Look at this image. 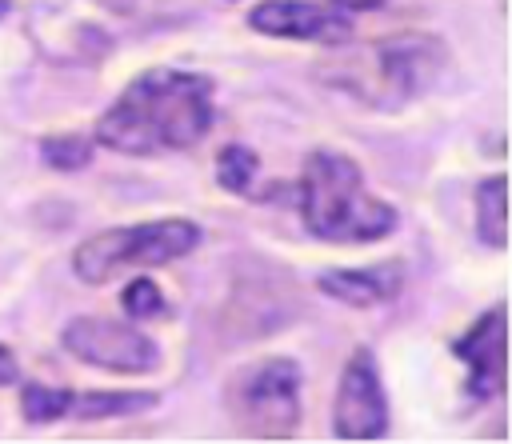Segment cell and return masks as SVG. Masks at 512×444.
<instances>
[{
    "label": "cell",
    "instance_id": "obj_7",
    "mask_svg": "<svg viewBox=\"0 0 512 444\" xmlns=\"http://www.w3.org/2000/svg\"><path fill=\"white\" fill-rule=\"evenodd\" d=\"M332 432L336 440H380L388 432V400L368 348H356L340 372L332 400Z\"/></svg>",
    "mask_w": 512,
    "mask_h": 444
},
{
    "label": "cell",
    "instance_id": "obj_17",
    "mask_svg": "<svg viewBox=\"0 0 512 444\" xmlns=\"http://www.w3.org/2000/svg\"><path fill=\"white\" fill-rule=\"evenodd\" d=\"M16 380H20V360H16V352L8 344H0V388H8Z\"/></svg>",
    "mask_w": 512,
    "mask_h": 444
},
{
    "label": "cell",
    "instance_id": "obj_11",
    "mask_svg": "<svg viewBox=\"0 0 512 444\" xmlns=\"http://www.w3.org/2000/svg\"><path fill=\"white\" fill-rule=\"evenodd\" d=\"M476 232L492 248L508 244V180L500 172L480 180L476 188Z\"/></svg>",
    "mask_w": 512,
    "mask_h": 444
},
{
    "label": "cell",
    "instance_id": "obj_1",
    "mask_svg": "<svg viewBox=\"0 0 512 444\" xmlns=\"http://www.w3.org/2000/svg\"><path fill=\"white\" fill-rule=\"evenodd\" d=\"M212 128V80L180 68H148L104 108L96 140L124 156L184 152Z\"/></svg>",
    "mask_w": 512,
    "mask_h": 444
},
{
    "label": "cell",
    "instance_id": "obj_10",
    "mask_svg": "<svg viewBox=\"0 0 512 444\" xmlns=\"http://www.w3.org/2000/svg\"><path fill=\"white\" fill-rule=\"evenodd\" d=\"M404 284V268L392 264H368V268H328L316 276V288L340 304L352 308H372V304H388L396 300Z\"/></svg>",
    "mask_w": 512,
    "mask_h": 444
},
{
    "label": "cell",
    "instance_id": "obj_9",
    "mask_svg": "<svg viewBox=\"0 0 512 444\" xmlns=\"http://www.w3.org/2000/svg\"><path fill=\"white\" fill-rule=\"evenodd\" d=\"M504 304H492L460 340H452L456 360L464 364V392L468 400H496L504 396Z\"/></svg>",
    "mask_w": 512,
    "mask_h": 444
},
{
    "label": "cell",
    "instance_id": "obj_4",
    "mask_svg": "<svg viewBox=\"0 0 512 444\" xmlns=\"http://www.w3.org/2000/svg\"><path fill=\"white\" fill-rule=\"evenodd\" d=\"M228 412L244 436L288 440L300 424V368L296 360L268 356L248 364L228 384Z\"/></svg>",
    "mask_w": 512,
    "mask_h": 444
},
{
    "label": "cell",
    "instance_id": "obj_15",
    "mask_svg": "<svg viewBox=\"0 0 512 444\" xmlns=\"http://www.w3.org/2000/svg\"><path fill=\"white\" fill-rule=\"evenodd\" d=\"M40 156L56 172H80L92 160V140L88 136H44L40 140Z\"/></svg>",
    "mask_w": 512,
    "mask_h": 444
},
{
    "label": "cell",
    "instance_id": "obj_13",
    "mask_svg": "<svg viewBox=\"0 0 512 444\" xmlns=\"http://www.w3.org/2000/svg\"><path fill=\"white\" fill-rule=\"evenodd\" d=\"M160 396L156 392H72V412L80 420H100V416H132L152 408Z\"/></svg>",
    "mask_w": 512,
    "mask_h": 444
},
{
    "label": "cell",
    "instance_id": "obj_2",
    "mask_svg": "<svg viewBox=\"0 0 512 444\" xmlns=\"http://www.w3.org/2000/svg\"><path fill=\"white\" fill-rule=\"evenodd\" d=\"M296 208L304 228L328 244H372L396 228V208L372 196L360 164L336 148H312L304 156Z\"/></svg>",
    "mask_w": 512,
    "mask_h": 444
},
{
    "label": "cell",
    "instance_id": "obj_8",
    "mask_svg": "<svg viewBox=\"0 0 512 444\" xmlns=\"http://www.w3.org/2000/svg\"><path fill=\"white\" fill-rule=\"evenodd\" d=\"M248 28L276 40H308V44H344L352 36V16L336 4L312 0H264L248 12Z\"/></svg>",
    "mask_w": 512,
    "mask_h": 444
},
{
    "label": "cell",
    "instance_id": "obj_5",
    "mask_svg": "<svg viewBox=\"0 0 512 444\" xmlns=\"http://www.w3.org/2000/svg\"><path fill=\"white\" fill-rule=\"evenodd\" d=\"M60 344L80 364H92V368H104L116 376H144L160 364V348L148 332H140L124 320H108V316L68 320L60 332Z\"/></svg>",
    "mask_w": 512,
    "mask_h": 444
},
{
    "label": "cell",
    "instance_id": "obj_6",
    "mask_svg": "<svg viewBox=\"0 0 512 444\" xmlns=\"http://www.w3.org/2000/svg\"><path fill=\"white\" fill-rule=\"evenodd\" d=\"M372 64H376V84H380V92L372 100L376 104H404V100H412L436 84L448 56H444V44L436 36L408 32V36L376 40Z\"/></svg>",
    "mask_w": 512,
    "mask_h": 444
},
{
    "label": "cell",
    "instance_id": "obj_16",
    "mask_svg": "<svg viewBox=\"0 0 512 444\" xmlns=\"http://www.w3.org/2000/svg\"><path fill=\"white\" fill-rule=\"evenodd\" d=\"M120 304H124L128 320H156V316H164V312H168V300H164L160 284H156V280H148V276L132 280V284L124 288Z\"/></svg>",
    "mask_w": 512,
    "mask_h": 444
},
{
    "label": "cell",
    "instance_id": "obj_12",
    "mask_svg": "<svg viewBox=\"0 0 512 444\" xmlns=\"http://www.w3.org/2000/svg\"><path fill=\"white\" fill-rule=\"evenodd\" d=\"M216 180L236 196H260V156L244 144H224L216 156Z\"/></svg>",
    "mask_w": 512,
    "mask_h": 444
},
{
    "label": "cell",
    "instance_id": "obj_14",
    "mask_svg": "<svg viewBox=\"0 0 512 444\" xmlns=\"http://www.w3.org/2000/svg\"><path fill=\"white\" fill-rule=\"evenodd\" d=\"M68 412H72V392L68 388L24 384V392H20V416L28 424H52V420H60Z\"/></svg>",
    "mask_w": 512,
    "mask_h": 444
},
{
    "label": "cell",
    "instance_id": "obj_3",
    "mask_svg": "<svg viewBox=\"0 0 512 444\" xmlns=\"http://www.w3.org/2000/svg\"><path fill=\"white\" fill-rule=\"evenodd\" d=\"M200 244V224L184 216H164V220H144V224H124V228H104L72 252V272L84 284H108L128 268H156L188 256Z\"/></svg>",
    "mask_w": 512,
    "mask_h": 444
},
{
    "label": "cell",
    "instance_id": "obj_18",
    "mask_svg": "<svg viewBox=\"0 0 512 444\" xmlns=\"http://www.w3.org/2000/svg\"><path fill=\"white\" fill-rule=\"evenodd\" d=\"M328 4H336L340 12H372V8H384L388 0H328Z\"/></svg>",
    "mask_w": 512,
    "mask_h": 444
}]
</instances>
